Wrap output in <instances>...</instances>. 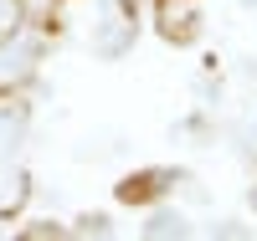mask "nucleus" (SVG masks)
<instances>
[{"mask_svg":"<svg viewBox=\"0 0 257 241\" xmlns=\"http://www.w3.org/2000/svg\"><path fill=\"white\" fill-rule=\"evenodd\" d=\"M26 57H31V47L0 52V82H11V77H21V72H26Z\"/></svg>","mask_w":257,"mask_h":241,"instance_id":"1","label":"nucleus"},{"mask_svg":"<svg viewBox=\"0 0 257 241\" xmlns=\"http://www.w3.org/2000/svg\"><path fill=\"white\" fill-rule=\"evenodd\" d=\"M16 134H21V118L0 113V154H6V144H16Z\"/></svg>","mask_w":257,"mask_h":241,"instance_id":"2","label":"nucleus"},{"mask_svg":"<svg viewBox=\"0 0 257 241\" xmlns=\"http://www.w3.org/2000/svg\"><path fill=\"white\" fill-rule=\"evenodd\" d=\"M11 21H16V0H0V31H6Z\"/></svg>","mask_w":257,"mask_h":241,"instance_id":"3","label":"nucleus"}]
</instances>
